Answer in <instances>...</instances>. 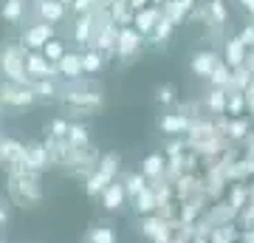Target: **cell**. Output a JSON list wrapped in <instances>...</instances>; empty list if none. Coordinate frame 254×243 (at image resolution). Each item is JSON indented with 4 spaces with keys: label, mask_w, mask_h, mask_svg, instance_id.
Returning <instances> with one entry per match:
<instances>
[{
    "label": "cell",
    "mask_w": 254,
    "mask_h": 243,
    "mask_svg": "<svg viewBox=\"0 0 254 243\" xmlns=\"http://www.w3.org/2000/svg\"><path fill=\"white\" fill-rule=\"evenodd\" d=\"M60 102H63V110L68 113V116H93L96 110H102V105H105V96H102V90L91 88V85H76V88H68L60 96Z\"/></svg>",
    "instance_id": "obj_1"
},
{
    "label": "cell",
    "mask_w": 254,
    "mask_h": 243,
    "mask_svg": "<svg viewBox=\"0 0 254 243\" xmlns=\"http://www.w3.org/2000/svg\"><path fill=\"white\" fill-rule=\"evenodd\" d=\"M9 198L23 209H34L43 201V187L34 172H9Z\"/></svg>",
    "instance_id": "obj_2"
},
{
    "label": "cell",
    "mask_w": 254,
    "mask_h": 243,
    "mask_svg": "<svg viewBox=\"0 0 254 243\" xmlns=\"http://www.w3.org/2000/svg\"><path fill=\"white\" fill-rule=\"evenodd\" d=\"M0 77L6 82L31 85L26 74V48H17V45H3L0 48Z\"/></svg>",
    "instance_id": "obj_3"
},
{
    "label": "cell",
    "mask_w": 254,
    "mask_h": 243,
    "mask_svg": "<svg viewBox=\"0 0 254 243\" xmlns=\"http://www.w3.org/2000/svg\"><path fill=\"white\" fill-rule=\"evenodd\" d=\"M37 99V93L31 85H20V82H0V110H11V113H20V110L31 108Z\"/></svg>",
    "instance_id": "obj_4"
},
{
    "label": "cell",
    "mask_w": 254,
    "mask_h": 243,
    "mask_svg": "<svg viewBox=\"0 0 254 243\" xmlns=\"http://www.w3.org/2000/svg\"><path fill=\"white\" fill-rule=\"evenodd\" d=\"M116 167H119V156H113V153H108L105 159L99 162V167L88 175V184H85V192L88 195H102L105 189L113 184V172H116Z\"/></svg>",
    "instance_id": "obj_5"
},
{
    "label": "cell",
    "mask_w": 254,
    "mask_h": 243,
    "mask_svg": "<svg viewBox=\"0 0 254 243\" xmlns=\"http://www.w3.org/2000/svg\"><path fill=\"white\" fill-rule=\"evenodd\" d=\"M26 74L31 82H40V80H51L54 74H60L54 68V63H48L46 57H43V51L37 54V51H31V54H26Z\"/></svg>",
    "instance_id": "obj_6"
},
{
    "label": "cell",
    "mask_w": 254,
    "mask_h": 243,
    "mask_svg": "<svg viewBox=\"0 0 254 243\" xmlns=\"http://www.w3.org/2000/svg\"><path fill=\"white\" fill-rule=\"evenodd\" d=\"M51 40H54V26H51V23H37V26H31L26 34H23V48H31V51L40 48V51H43Z\"/></svg>",
    "instance_id": "obj_7"
},
{
    "label": "cell",
    "mask_w": 254,
    "mask_h": 243,
    "mask_svg": "<svg viewBox=\"0 0 254 243\" xmlns=\"http://www.w3.org/2000/svg\"><path fill=\"white\" fill-rule=\"evenodd\" d=\"M138 48H141V34L136 28H122L116 40V54L122 60H130L133 54H138Z\"/></svg>",
    "instance_id": "obj_8"
},
{
    "label": "cell",
    "mask_w": 254,
    "mask_h": 243,
    "mask_svg": "<svg viewBox=\"0 0 254 243\" xmlns=\"http://www.w3.org/2000/svg\"><path fill=\"white\" fill-rule=\"evenodd\" d=\"M48 167V150L43 144H26V170L40 175Z\"/></svg>",
    "instance_id": "obj_9"
},
{
    "label": "cell",
    "mask_w": 254,
    "mask_h": 243,
    "mask_svg": "<svg viewBox=\"0 0 254 243\" xmlns=\"http://www.w3.org/2000/svg\"><path fill=\"white\" fill-rule=\"evenodd\" d=\"M37 11H40V17L43 23H60L65 14V3L63 0H37Z\"/></svg>",
    "instance_id": "obj_10"
},
{
    "label": "cell",
    "mask_w": 254,
    "mask_h": 243,
    "mask_svg": "<svg viewBox=\"0 0 254 243\" xmlns=\"http://www.w3.org/2000/svg\"><path fill=\"white\" fill-rule=\"evenodd\" d=\"M57 71L63 74L65 80H79L85 74V65H82V54H65L60 63H57Z\"/></svg>",
    "instance_id": "obj_11"
},
{
    "label": "cell",
    "mask_w": 254,
    "mask_h": 243,
    "mask_svg": "<svg viewBox=\"0 0 254 243\" xmlns=\"http://www.w3.org/2000/svg\"><path fill=\"white\" fill-rule=\"evenodd\" d=\"M218 57L212 54V51H200V54L192 57V71L198 74V77H203V80H209L212 74H215V68H218Z\"/></svg>",
    "instance_id": "obj_12"
},
{
    "label": "cell",
    "mask_w": 254,
    "mask_h": 243,
    "mask_svg": "<svg viewBox=\"0 0 254 243\" xmlns=\"http://www.w3.org/2000/svg\"><path fill=\"white\" fill-rule=\"evenodd\" d=\"M127 198V189L125 184H119V181H113L105 192H102V207L105 209H122V204H125Z\"/></svg>",
    "instance_id": "obj_13"
},
{
    "label": "cell",
    "mask_w": 254,
    "mask_h": 243,
    "mask_svg": "<svg viewBox=\"0 0 254 243\" xmlns=\"http://www.w3.org/2000/svg\"><path fill=\"white\" fill-rule=\"evenodd\" d=\"M116 229L110 224H99V226H91L88 232H85V238H82V243H116Z\"/></svg>",
    "instance_id": "obj_14"
},
{
    "label": "cell",
    "mask_w": 254,
    "mask_h": 243,
    "mask_svg": "<svg viewBox=\"0 0 254 243\" xmlns=\"http://www.w3.org/2000/svg\"><path fill=\"white\" fill-rule=\"evenodd\" d=\"M141 232L150 238L153 243H167L170 241V232H167V224H164L161 218H147L144 224H141Z\"/></svg>",
    "instance_id": "obj_15"
},
{
    "label": "cell",
    "mask_w": 254,
    "mask_h": 243,
    "mask_svg": "<svg viewBox=\"0 0 254 243\" xmlns=\"http://www.w3.org/2000/svg\"><path fill=\"white\" fill-rule=\"evenodd\" d=\"M158 20H161V11L158 9H141L133 23H136L138 34H153V28L158 26Z\"/></svg>",
    "instance_id": "obj_16"
},
{
    "label": "cell",
    "mask_w": 254,
    "mask_h": 243,
    "mask_svg": "<svg viewBox=\"0 0 254 243\" xmlns=\"http://www.w3.org/2000/svg\"><path fill=\"white\" fill-rule=\"evenodd\" d=\"M65 144L71 150H88V130L82 125H71L68 127V136H65Z\"/></svg>",
    "instance_id": "obj_17"
},
{
    "label": "cell",
    "mask_w": 254,
    "mask_h": 243,
    "mask_svg": "<svg viewBox=\"0 0 254 243\" xmlns=\"http://www.w3.org/2000/svg\"><path fill=\"white\" fill-rule=\"evenodd\" d=\"M243 57H246V43L237 37V40H229L226 43V63L232 68H240L243 65Z\"/></svg>",
    "instance_id": "obj_18"
},
{
    "label": "cell",
    "mask_w": 254,
    "mask_h": 243,
    "mask_svg": "<svg viewBox=\"0 0 254 243\" xmlns=\"http://www.w3.org/2000/svg\"><path fill=\"white\" fill-rule=\"evenodd\" d=\"M125 189H127V198L136 201L138 195L147 189V175H136V172H133V175H127V178H125Z\"/></svg>",
    "instance_id": "obj_19"
},
{
    "label": "cell",
    "mask_w": 254,
    "mask_h": 243,
    "mask_svg": "<svg viewBox=\"0 0 254 243\" xmlns=\"http://www.w3.org/2000/svg\"><path fill=\"white\" fill-rule=\"evenodd\" d=\"M190 127V119L187 116H164L161 119V130L164 133H184Z\"/></svg>",
    "instance_id": "obj_20"
},
{
    "label": "cell",
    "mask_w": 254,
    "mask_h": 243,
    "mask_svg": "<svg viewBox=\"0 0 254 243\" xmlns=\"http://www.w3.org/2000/svg\"><path fill=\"white\" fill-rule=\"evenodd\" d=\"M82 65H85V74H96V71H102L105 60H102V54L96 51V48H91V51L82 54Z\"/></svg>",
    "instance_id": "obj_21"
},
{
    "label": "cell",
    "mask_w": 254,
    "mask_h": 243,
    "mask_svg": "<svg viewBox=\"0 0 254 243\" xmlns=\"http://www.w3.org/2000/svg\"><path fill=\"white\" fill-rule=\"evenodd\" d=\"M91 23H93V17L91 14H82L79 20H76V28H73V40L76 43H88V37H91Z\"/></svg>",
    "instance_id": "obj_22"
},
{
    "label": "cell",
    "mask_w": 254,
    "mask_h": 243,
    "mask_svg": "<svg viewBox=\"0 0 254 243\" xmlns=\"http://www.w3.org/2000/svg\"><path fill=\"white\" fill-rule=\"evenodd\" d=\"M0 14H3V20H9V23H17L23 17V0H6Z\"/></svg>",
    "instance_id": "obj_23"
},
{
    "label": "cell",
    "mask_w": 254,
    "mask_h": 243,
    "mask_svg": "<svg viewBox=\"0 0 254 243\" xmlns=\"http://www.w3.org/2000/svg\"><path fill=\"white\" fill-rule=\"evenodd\" d=\"M161 170H164V159L158 153H153V156H147L144 159V175L147 178H158Z\"/></svg>",
    "instance_id": "obj_24"
},
{
    "label": "cell",
    "mask_w": 254,
    "mask_h": 243,
    "mask_svg": "<svg viewBox=\"0 0 254 243\" xmlns=\"http://www.w3.org/2000/svg\"><path fill=\"white\" fill-rule=\"evenodd\" d=\"M31 88H34V93H37V96H43V99H51V96H57V93H60V88H57L51 80L31 82Z\"/></svg>",
    "instance_id": "obj_25"
},
{
    "label": "cell",
    "mask_w": 254,
    "mask_h": 243,
    "mask_svg": "<svg viewBox=\"0 0 254 243\" xmlns=\"http://www.w3.org/2000/svg\"><path fill=\"white\" fill-rule=\"evenodd\" d=\"M170 34H173V20H170V17H161V20H158V26L153 28V34H150V37H153V43H164V40H167Z\"/></svg>",
    "instance_id": "obj_26"
},
{
    "label": "cell",
    "mask_w": 254,
    "mask_h": 243,
    "mask_svg": "<svg viewBox=\"0 0 254 243\" xmlns=\"http://www.w3.org/2000/svg\"><path fill=\"white\" fill-rule=\"evenodd\" d=\"M43 57H46L48 63H60V60L65 57V45L60 43V40H51V43L43 48Z\"/></svg>",
    "instance_id": "obj_27"
},
{
    "label": "cell",
    "mask_w": 254,
    "mask_h": 243,
    "mask_svg": "<svg viewBox=\"0 0 254 243\" xmlns=\"http://www.w3.org/2000/svg\"><path fill=\"white\" fill-rule=\"evenodd\" d=\"M209 11H212V17H215L218 26L226 23V6H223V0H212V3H209Z\"/></svg>",
    "instance_id": "obj_28"
},
{
    "label": "cell",
    "mask_w": 254,
    "mask_h": 243,
    "mask_svg": "<svg viewBox=\"0 0 254 243\" xmlns=\"http://www.w3.org/2000/svg\"><path fill=\"white\" fill-rule=\"evenodd\" d=\"M153 207H155L153 192H150V189H144V192H141V195L136 198V209H138V212H150Z\"/></svg>",
    "instance_id": "obj_29"
},
{
    "label": "cell",
    "mask_w": 254,
    "mask_h": 243,
    "mask_svg": "<svg viewBox=\"0 0 254 243\" xmlns=\"http://www.w3.org/2000/svg\"><path fill=\"white\" fill-rule=\"evenodd\" d=\"M209 80L215 82L218 88H223V85H229V80H232V74H229V68H226V65H218V68H215V74H212Z\"/></svg>",
    "instance_id": "obj_30"
},
{
    "label": "cell",
    "mask_w": 254,
    "mask_h": 243,
    "mask_svg": "<svg viewBox=\"0 0 254 243\" xmlns=\"http://www.w3.org/2000/svg\"><path fill=\"white\" fill-rule=\"evenodd\" d=\"M223 105H226V93H223V90H212V96H209V108L212 110H223Z\"/></svg>",
    "instance_id": "obj_31"
},
{
    "label": "cell",
    "mask_w": 254,
    "mask_h": 243,
    "mask_svg": "<svg viewBox=\"0 0 254 243\" xmlns=\"http://www.w3.org/2000/svg\"><path fill=\"white\" fill-rule=\"evenodd\" d=\"M6 224H9V204L0 198V232L6 229Z\"/></svg>",
    "instance_id": "obj_32"
},
{
    "label": "cell",
    "mask_w": 254,
    "mask_h": 243,
    "mask_svg": "<svg viewBox=\"0 0 254 243\" xmlns=\"http://www.w3.org/2000/svg\"><path fill=\"white\" fill-rule=\"evenodd\" d=\"M155 99H158V102H164V105H167V102H173V88H170V85H164V88H158V96H155Z\"/></svg>",
    "instance_id": "obj_33"
},
{
    "label": "cell",
    "mask_w": 254,
    "mask_h": 243,
    "mask_svg": "<svg viewBox=\"0 0 254 243\" xmlns=\"http://www.w3.org/2000/svg\"><path fill=\"white\" fill-rule=\"evenodd\" d=\"M73 9L82 11V14H88V9H91V0H73Z\"/></svg>",
    "instance_id": "obj_34"
},
{
    "label": "cell",
    "mask_w": 254,
    "mask_h": 243,
    "mask_svg": "<svg viewBox=\"0 0 254 243\" xmlns=\"http://www.w3.org/2000/svg\"><path fill=\"white\" fill-rule=\"evenodd\" d=\"M240 40H243L246 45H254V28H246L243 34H240Z\"/></svg>",
    "instance_id": "obj_35"
},
{
    "label": "cell",
    "mask_w": 254,
    "mask_h": 243,
    "mask_svg": "<svg viewBox=\"0 0 254 243\" xmlns=\"http://www.w3.org/2000/svg\"><path fill=\"white\" fill-rule=\"evenodd\" d=\"M127 3H130V6H133V9H136V11L147 9V0H127Z\"/></svg>",
    "instance_id": "obj_36"
},
{
    "label": "cell",
    "mask_w": 254,
    "mask_h": 243,
    "mask_svg": "<svg viewBox=\"0 0 254 243\" xmlns=\"http://www.w3.org/2000/svg\"><path fill=\"white\" fill-rule=\"evenodd\" d=\"M240 3H243L246 11H252V14H254V0H240Z\"/></svg>",
    "instance_id": "obj_37"
},
{
    "label": "cell",
    "mask_w": 254,
    "mask_h": 243,
    "mask_svg": "<svg viewBox=\"0 0 254 243\" xmlns=\"http://www.w3.org/2000/svg\"><path fill=\"white\" fill-rule=\"evenodd\" d=\"M63 3H73V0H63Z\"/></svg>",
    "instance_id": "obj_38"
},
{
    "label": "cell",
    "mask_w": 254,
    "mask_h": 243,
    "mask_svg": "<svg viewBox=\"0 0 254 243\" xmlns=\"http://www.w3.org/2000/svg\"><path fill=\"white\" fill-rule=\"evenodd\" d=\"M155 3H164V0H155Z\"/></svg>",
    "instance_id": "obj_39"
}]
</instances>
